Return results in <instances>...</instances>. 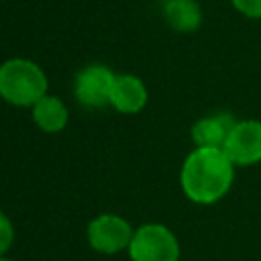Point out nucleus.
<instances>
[{
	"instance_id": "obj_1",
	"label": "nucleus",
	"mask_w": 261,
	"mask_h": 261,
	"mask_svg": "<svg viewBox=\"0 0 261 261\" xmlns=\"http://www.w3.org/2000/svg\"><path fill=\"white\" fill-rule=\"evenodd\" d=\"M234 169L237 167L222 149L194 147L179 169L181 192L194 204L212 206L230 192Z\"/></svg>"
},
{
	"instance_id": "obj_2",
	"label": "nucleus",
	"mask_w": 261,
	"mask_h": 261,
	"mask_svg": "<svg viewBox=\"0 0 261 261\" xmlns=\"http://www.w3.org/2000/svg\"><path fill=\"white\" fill-rule=\"evenodd\" d=\"M49 94L47 73L39 63L12 57L0 65V98L18 108H33Z\"/></svg>"
},
{
	"instance_id": "obj_3",
	"label": "nucleus",
	"mask_w": 261,
	"mask_h": 261,
	"mask_svg": "<svg viewBox=\"0 0 261 261\" xmlns=\"http://www.w3.org/2000/svg\"><path fill=\"white\" fill-rule=\"evenodd\" d=\"M181 247L175 232L161 222H147L135 228L128 245L130 261H179Z\"/></svg>"
},
{
	"instance_id": "obj_4",
	"label": "nucleus",
	"mask_w": 261,
	"mask_h": 261,
	"mask_svg": "<svg viewBox=\"0 0 261 261\" xmlns=\"http://www.w3.org/2000/svg\"><path fill=\"white\" fill-rule=\"evenodd\" d=\"M88 243L94 251L102 255H116L120 251H128L135 228L130 222L114 212L98 214L88 224Z\"/></svg>"
},
{
	"instance_id": "obj_5",
	"label": "nucleus",
	"mask_w": 261,
	"mask_h": 261,
	"mask_svg": "<svg viewBox=\"0 0 261 261\" xmlns=\"http://www.w3.org/2000/svg\"><path fill=\"white\" fill-rule=\"evenodd\" d=\"M114 80H116V73L110 67L102 65V63H90L75 73L73 96L86 108L110 106Z\"/></svg>"
},
{
	"instance_id": "obj_6",
	"label": "nucleus",
	"mask_w": 261,
	"mask_h": 261,
	"mask_svg": "<svg viewBox=\"0 0 261 261\" xmlns=\"http://www.w3.org/2000/svg\"><path fill=\"white\" fill-rule=\"evenodd\" d=\"M222 151L234 167H251L261 163V120H237Z\"/></svg>"
},
{
	"instance_id": "obj_7",
	"label": "nucleus",
	"mask_w": 261,
	"mask_h": 261,
	"mask_svg": "<svg viewBox=\"0 0 261 261\" xmlns=\"http://www.w3.org/2000/svg\"><path fill=\"white\" fill-rule=\"evenodd\" d=\"M237 124V118L228 110H218L208 116L198 118L192 124L190 137L196 147H212V149H222L232 126Z\"/></svg>"
},
{
	"instance_id": "obj_8",
	"label": "nucleus",
	"mask_w": 261,
	"mask_h": 261,
	"mask_svg": "<svg viewBox=\"0 0 261 261\" xmlns=\"http://www.w3.org/2000/svg\"><path fill=\"white\" fill-rule=\"evenodd\" d=\"M149 100L145 82L135 73H116L110 106L120 114H139Z\"/></svg>"
},
{
	"instance_id": "obj_9",
	"label": "nucleus",
	"mask_w": 261,
	"mask_h": 261,
	"mask_svg": "<svg viewBox=\"0 0 261 261\" xmlns=\"http://www.w3.org/2000/svg\"><path fill=\"white\" fill-rule=\"evenodd\" d=\"M31 110H33V122L47 135H57L67 126L69 112L59 96L47 94Z\"/></svg>"
},
{
	"instance_id": "obj_10",
	"label": "nucleus",
	"mask_w": 261,
	"mask_h": 261,
	"mask_svg": "<svg viewBox=\"0 0 261 261\" xmlns=\"http://www.w3.org/2000/svg\"><path fill=\"white\" fill-rule=\"evenodd\" d=\"M163 18L177 33H194L202 24V6L196 0H165Z\"/></svg>"
},
{
	"instance_id": "obj_11",
	"label": "nucleus",
	"mask_w": 261,
	"mask_h": 261,
	"mask_svg": "<svg viewBox=\"0 0 261 261\" xmlns=\"http://www.w3.org/2000/svg\"><path fill=\"white\" fill-rule=\"evenodd\" d=\"M14 243V224L6 216V212L0 210V257H4Z\"/></svg>"
},
{
	"instance_id": "obj_12",
	"label": "nucleus",
	"mask_w": 261,
	"mask_h": 261,
	"mask_svg": "<svg viewBox=\"0 0 261 261\" xmlns=\"http://www.w3.org/2000/svg\"><path fill=\"white\" fill-rule=\"evenodd\" d=\"M230 4L245 18L261 20V0H230Z\"/></svg>"
},
{
	"instance_id": "obj_13",
	"label": "nucleus",
	"mask_w": 261,
	"mask_h": 261,
	"mask_svg": "<svg viewBox=\"0 0 261 261\" xmlns=\"http://www.w3.org/2000/svg\"><path fill=\"white\" fill-rule=\"evenodd\" d=\"M0 261H16V259H8V257H0Z\"/></svg>"
}]
</instances>
